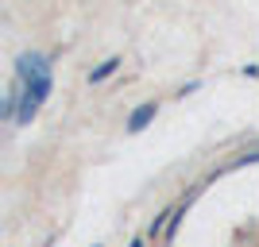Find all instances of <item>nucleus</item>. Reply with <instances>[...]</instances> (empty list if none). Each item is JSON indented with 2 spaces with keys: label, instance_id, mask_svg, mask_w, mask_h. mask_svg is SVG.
Segmentation results:
<instances>
[{
  "label": "nucleus",
  "instance_id": "1",
  "mask_svg": "<svg viewBox=\"0 0 259 247\" xmlns=\"http://www.w3.org/2000/svg\"><path fill=\"white\" fill-rule=\"evenodd\" d=\"M16 81H20V112H16V128H23V124H31L35 116H39V108L47 105V97H51V62H47L43 54H20L16 58Z\"/></svg>",
  "mask_w": 259,
  "mask_h": 247
},
{
  "label": "nucleus",
  "instance_id": "2",
  "mask_svg": "<svg viewBox=\"0 0 259 247\" xmlns=\"http://www.w3.org/2000/svg\"><path fill=\"white\" fill-rule=\"evenodd\" d=\"M155 116H159V101H143V105H136V108H132V116H128V135H140Z\"/></svg>",
  "mask_w": 259,
  "mask_h": 247
},
{
  "label": "nucleus",
  "instance_id": "3",
  "mask_svg": "<svg viewBox=\"0 0 259 247\" xmlns=\"http://www.w3.org/2000/svg\"><path fill=\"white\" fill-rule=\"evenodd\" d=\"M120 62H124V58H116V54H112V58H105V62L97 66V70H89V81H93V85H101V81H108V77L116 74L120 70Z\"/></svg>",
  "mask_w": 259,
  "mask_h": 247
}]
</instances>
